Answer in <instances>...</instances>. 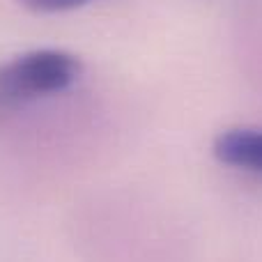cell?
Listing matches in <instances>:
<instances>
[{"label": "cell", "instance_id": "6da1fadb", "mask_svg": "<svg viewBox=\"0 0 262 262\" xmlns=\"http://www.w3.org/2000/svg\"><path fill=\"white\" fill-rule=\"evenodd\" d=\"M81 76V60L67 51L39 49L0 64V113L58 95Z\"/></svg>", "mask_w": 262, "mask_h": 262}, {"label": "cell", "instance_id": "7a4b0ae2", "mask_svg": "<svg viewBox=\"0 0 262 262\" xmlns=\"http://www.w3.org/2000/svg\"><path fill=\"white\" fill-rule=\"evenodd\" d=\"M212 152L226 166L262 177V129L232 127L221 131L212 143Z\"/></svg>", "mask_w": 262, "mask_h": 262}, {"label": "cell", "instance_id": "3957f363", "mask_svg": "<svg viewBox=\"0 0 262 262\" xmlns=\"http://www.w3.org/2000/svg\"><path fill=\"white\" fill-rule=\"evenodd\" d=\"M32 12L41 14H55V12H69V9H78L83 5L92 3V0H18Z\"/></svg>", "mask_w": 262, "mask_h": 262}]
</instances>
